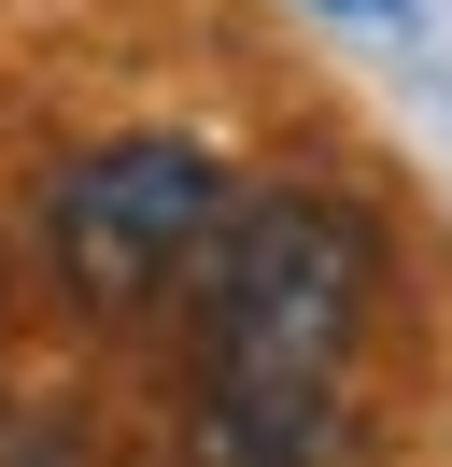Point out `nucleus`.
Segmentation results:
<instances>
[{
  "label": "nucleus",
  "mask_w": 452,
  "mask_h": 467,
  "mask_svg": "<svg viewBox=\"0 0 452 467\" xmlns=\"http://www.w3.org/2000/svg\"><path fill=\"white\" fill-rule=\"evenodd\" d=\"M0 467H452V213L241 0L0 99Z\"/></svg>",
  "instance_id": "1"
},
{
  "label": "nucleus",
  "mask_w": 452,
  "mask_h": 467,
  "mask_svg": "<svg viewBox=\"0 0 452 467\" xmlns=\"http://www.w3.org/2000/svg\"><path fill=\"white\" fill-rule=\"evenodd\" d=\"M311 15H339V29H410L424 0H311Z\"/></svg>",
  "instance_id": "2"
}]
</instances>
